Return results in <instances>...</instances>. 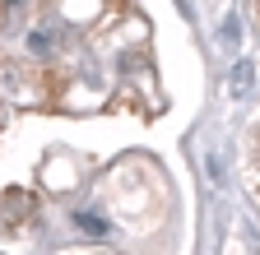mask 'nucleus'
Segmentation results:
<instances>
[{"label": "nucleus", "mask_w": 260, "mask_h": 255, "mask_svg": "<svg viewBox=\"0 0 260 255\" xmlns=\"http://www.w3.org/2000/svg\"><path fill=\"white\" fill-rule=\"evenodd\" d=\"M10 5H14V0H10Z\"/></svg>", "instance_id": "nucleus-2"}, {"label": "nucleus", "mask_w": 260, "mask_h": 255, "mask_svg": "<svg viewBox=\"0 0 260 255\" xmlns=\"http://www.w3.org/2000/svg\"><path fill=\"white\" fill-rule=\"evenodd\" d=\"M246 84H251V65H237L233 70V93H246Z\"/></svg>", "instance_id": "nucleus-1"}]
</instances>
